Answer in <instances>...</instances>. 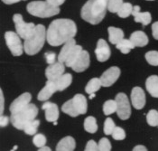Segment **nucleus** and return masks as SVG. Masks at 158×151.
I'll use <instances>...</instances> for the list:
<instances>
[{
  "label": "nucleus",
  "mask_w": 158,
  "mask_h": 151,
  "mask_svg": "<svg viewBox=\"0 0 158 151\" xmlns=\"http://www.w3.org/2000/svg\"><path fill=\"white\" fill-rule=\"evenodd\" d=\"M152 33H153L154 38L158 40V21L157 22H155L152 25Z\"/></svg>",
  "instance_id": "43"
},
{
  "label": "nucleus",
  "mask_w": 158,
  "mask_h": 151,
  "mask_svg": "<svg viewBox=\"0 0 158 151\" xmlns=\"http://www.w3.org/2000/svg\"><path fill=\"white\" fill-rule=\"evenodd\" d=\"M38 115V108L35 104H28L23 110L11 113L10 120L13 126L17 129L23 130L27 122L35 120Z\"/></svg>",
  "instance_id": "5"
},
{
  "label": "nucleus",
  "mask_w": 158,
  "mask_h": 151,
  "mask_svg": "<svg viewBox=\"0 0 158 151\" xmlns=\"http://www.w3.org/2000/svg\"><path fill=\"white\" fill-rule=\"evenodd\" d=\"M117 109H118V105H117L116 100H109V101H105L103 105V112L106 116L117 112Z\"/></svg>",
  "instance_id": "31"
},
{
  "label": "nucleus",
  "mask_w": 158,
  "mask_h": 151,
  "mask_svg": "<svg viewBox=\"0 0 158 151\" xmlns=\"http://www.w3.org/2000/svg\"><path fill=\"white\" fill-rule=\"evenodd\" d=\"M146 60L150 65L158 66V52L149 51L146 53Z\"/></svg>",
  "instance_id": "34"
},
{
  "label": "nucleus",
  "mask_w": 158,
  "mask_h": 151,
  "mask_svg": "<svg viewBox=\"0 0 158 151\" xmlns=\"http://www.w3.org/2000/svg\"><path fill=\"white\" fill-rule=\"evenodd\" d=\"M20 36L17 33L12 31H8L5 34L6 44L9 48L10 52L15 56H20L23 54V51L24 50L23 44L21 43Z\"/></svg>",
  "instance_id": "7"
},
{
  "label": "nucleus",
  "mask_w": 158,
  "mask_h": 151,
  "mask_svg": "<svg viewBox=\"0 0 158 151\" xmlns=\"http://www.w3.org/2000/svg\"><path fill=\"white\" fill-rule=\"evenodd\" d=\"M84 129H85L87 132L91 133V134L97 132V120H96V119H95L94 117L89 116V117L86 118L85 121H84Z\"/></svg>",
  "instance_id": "29"
},
{
  "label": "nucleus",
  "mask_w": 158,
  "mask_h": 151,
  "mask_svg": "<svg viewBox=\"0 0 158 151\" xmlns=\"http://www.w3.org/2000/svg\"><path fill=\"white\" fill-rule=\"evenodd\" d=\"M86 151H98L99 148H98V144H97L94 140H89L85 147Z\"/></svg>",
  "instance_id": "40"
},
{
  "label": "nucleus",
  "mask_w": 158,
  "mask_h": 151,
  "mask_svg": "<svg viewBox=\"0 0 158 151\" xmlns=\"http://www.w3.org/2000/svg\"><path fill=\"white\" fill-rule=\"evenodd\" d=\"M75 45H76V41L74 40V38L69 40L67 43H65L63 44L62 48H61V50L60 52V53H59V55H58V57H57L58 62L65 63L67 58H68V56L72 52V51H73V49L74 48Z\"/></svg>",
  "instance_id": "18"
},
{
  "label": "nucleus",
  "mask_w": 158,
  "mask_h": 151,
  "mask_svg": "<svg viewBox=\"0 0 158 151\" xmlns=\"http://www.w3.org/2000/svg\"><path fill=\"white\" fill-rule=\"evenodd\" d=\"M13 21L15 25L16 33L24 40H26L29 37H31L35 31L36 25L34 23H25L23 19L22 15H20V14H15L13 16Z\"/></svg>",
  "instance_id": "6"
},
{
  "label": "nucleus",
  "mask_w": 158,
  "mask_h": 151,
  "mask_svg": "<svg viewBox=\"0 0 158 151\" xmlns=\"http://www.w3.org/2000/svg\"><path fill=\"white\" fill-rule=\"evenodd\" d=\"M46 1L54 6H60L65 2V0H46Z\"/></svg>",
  "instance_id": "45"
},
{
  "label": "nucleus",
  "mask_w": 158,
  "mask_h": 151,
  "mask_svg": "<svg viewBox=\"0 0 158 151\" xmlns=\"http://www.w3.org/2000/svg\"><path fill=\"white\" fill-rule=\"evenodd\" d=\"M44 56L46 58V62L48 64H52V63H56V54L52 52H45Z\"/></svg>",
  "instance_id": "41"
},
{
  "label": "nucleus",
  "mask_w": 158,
  "mask_h": 151,
  "mask_svg": "<svg viewBox=\"0 0 158 151\" xmlns=\"http://www.w3.org/2000/svg\"><path fill=\"white\" fill-rule=\"evenodd\" d=\"M47 31L44 25H37L35 33L28 39L24 40V49L28 55H35L43 48L47 40Z\"/></svg>",
  "instance_id": "3"
},
{
  "label": "nucleus",
  "mask_w": 158,
  "mask_h": 151,
  "mask_svg": "<svg viewBox=\"0 0 158 151\" xmlns=\"http://www.w3.org/2000/svg\"><path fill=\"white\" fill-rule=\"evenodd\" d=\"M57 124H58L57 121H54V122H53V125H57Z\"/></svg>",
  "instance_id": "51"
},
{
  "label": "nucleus",
  "mask_w": 158,
  "mask_h": 151,
  "mask_svg": "<svg viewBox=\"0 0 158 151\" xmlns=\"http://www.w3.org/2000/svg\"><path fill=\"white\" fill-rule=\"evenodd\" d=\"M42 109L45 111V119L49 122L57 121L59 119V109L55 103L46 101L43 106Z\"/></svg>",
  "instance_id": "15"
},
{
  "label": "nucleus",
  "mask_w": 158,
  "mask_h": 151,
  "mask_svg": "<svg viewBox=\"0 0 158 151\" xmlns=\"http://www.w3.org/2000/svg\"><path fill=\"white\" fill-rule=\"evenodd\" d=\"M82 50L83 49H82V47L81 45H77L76 44L74 46V48L73 49V51H72V52L70 53V55L68 56V58H67V60L65 62V65L67 67H72L73 65V63L76 62V60L80 56V54L82 52Z\"/></svg>",
  "instance_id": "25"
},
{
  "label": "nucleus",
  "mask_w": 158,
  "mask_h": 151,
  "mask_svg": "<svg viewBox=\"0 0 158 151\" xmlns=\"http://www.w3.org/2000/svg\"><path fill=\"white\" fill-rule=\"evenodd\" d=\"M5 4L6 5H12V4H15V3H18L20 1H24V0H2Z\"/></svg>",
  "instance_id": "47"
},
{
  "label": "nucleus",
  "mask_w": 158,
  "mask_h": 151,
  "mask_svg": "<svg viewBox=\"0 0 158 151\" xmlns=\"http://www.w3.org/2000/svg\"><path fill=\"white\" fill-rule=\"evenodd\" d=\"M76 148V142L73 137L68 136L59 141L56 146L57 151H73Z\"/></svg>",
  "instance_id": "19"
},
{
  "label": "nucleus",
  "mask_w": 158,
  "mask_h": 151,
  "mask_svg": "<svg viewBox=\"0 0 158 151\" xmlns=\"http://www.w3.org/2000/svg\"><path fill=\"white\" fill-rule=\"evenodd\" d=\"M123 0H109L108 1V10L110 13H118L123 5Z\"/></svg>",
  "instance_id": "35"
},
{
  "label": "nucleus",
  "mask_w": 158,
  "mask_h": 151,
  "mask_svg": "<svg viewBox=\"0 0 158 151\" xmlns=\"http://www.w3.org/2000/svg\"><path fill=\"white\" fill-rule=\"evenodd\" d=\"M58 91H62L63 90L67 89L73 82V76L71 73H63L58 79L54 81Z\"/></svg>",
  "instance_id": "23"
},
{
  "label": "nucleus",
  "mask_w": 158,
  "mask_h": 151,
  "mask_svg": "<svg viewBox=\"0 0 158 151\" xmlns=\"http://www.w3.org/2000/svg\"><path fill=\"white\" fill-rule=\"evenodd\" d=\"M109 32V39L112 44H118L121 40L124 39V32L120 28L110 26L108 28Z\"/></svg>",
  "instance_id": "22"
},
{
  "label": "nucleus",
  "mask_w": 158,
  "mask_h": 151,
  "mask_svg": "<svg viewBox=\"0 0 158 151\" xmlns=\"http://www.w3.org/2000/svg\"><path fill=\"white\" fill-rule=\"evenodd\" d=\"M8 122H9V118L6 117V116H4L3 114L1 115V118H0V126L2 128L7 126L8 125Z\"/></svg>",
  "instance_id": "42"
},
{
  "label": "nucleus",
  "mask_w": 158,
  "mask_h": 151,
  "mask_svg": "<svg viewBox=\"0 0 158 151\" xmlns=\"http://www.w3.org/2000/svg\"><path fill=\"white\" fill-rule=\"evenodd\" d=\"M46 141H47L46 137L43 134H35L33 139V143L37 148H42V147L45 146Z\"/></svg>",
  "instance_id": "37"
},
{
  "label": "nucleus",
  "mask_w": 158,
  "mask_h": 151,
  "mask_svg": "<svg viewBox=\"0 0 158 151\" xmlns=\"http://www.w3.org/2000/svg\"><path fill=\"white\" fill-rule=\"evenodd\" d=\"M133 150L134 151H146L147 150V149H146L145 146H143V145H137V146H135L134 149H133Z\"/></svg>",
  "instance_id": "46"
},
{
  "label": "nucleus",
  "mask_w": 158,
  "mask_h": 151,
  "mask_svg": "<svg viewBox=\"0 0 158 151\" xmlns=\"http://www.w3.org/2000/svg\"><path fill=\"white\" fill-rule=\"evenodd\" d=\"M116 47H117V49L120 51L122 53L127 54L132 49H134L135 46L134 45V44L130 41V39L129 40L128 39H123L118 44H116Z\"/></svg>",
  "instance_id": "28"
},
{
  "label": "nucleus",
  "mask_w": 158,
  "mask_h": 151,
  "mask_svg": "<svg viewBox=\"0 0 158 151\" xmlns=\"http://www.w3.org/2000/svg\"><path fill=\"white\" fill-rule=\"evenodd\" d=\"M95 53H96L98 61L100 63L106 62L110 59V55H111V51H110L109 44H107V42L104 39H99L98 41L97 48L95 50Z\"/></svg>",
  "instance_id": "11"
},
{
  "label": "nucleus",
  "mask_w": 158,
  "mask_h": 151,
  "mask_svg": "<svg viewBox=\"0 0 158 151\" xmlns=\"http://www.w3.org/2000/svg\"><path fill=\"white\" fill-rule=\"evenodd\" d=\"M102 86L100 78H92L86 85L85 91L88 94L95 93Z\"/></svg>",
  "instance_id": "26"
},
{
  "label": "nucleus",
  "mask_w": 158,
  "mask_h": 151,
  "mask_svg": "<svg viewBox=\"0 0 158 151\" xmlns=\"http://www.w3.org/2000/svg\"><path fill=\"white\" fill-rule=\"evenodd\" d=\"M115 100L117 101V105H118L117 114L118 118L121 119L122 120H127L131 115V106L127 96L125 93L120 92L116 96Z\"/></svg>",
  "instance_id": "8"
},
{
  "label": "nucleus",
  "mask_w": 158,
  "mask_h": 151,
  "mask_svg": "<svg viewBox=\"0 0 158 151\" xmlns=\"http://www.w3.org/2000/svg\"><path fill=\"white\" fill-rule=\"evenodd\" d=\"M107 1H109V0H107Z\"/></svg>",
  "instance_id": "53"
},
{
  "label": "nucleus",
  "mask_w": 158,
  "mask_h": 151,
  "mask_svg": "<svg viewBox=\"0 0 158 151\" xmlns=\"http://www.w3.org/2000/svg\"><path fill=\"white\" fill-rule=\"evenodd\" d=\"M31 99H32V95L29 92H25V93H23L22 95H20L18 98H16L13 101L10 105L9 110H10L11 113H15V112L23 110L28 104H30Z\"/></svg>",
  "instance_id": "14"
},
{
  "label": "nucleus",
  "mask_w": 158,
  "mask_h": 151,
  "mask_svg": "<svg viewBox=\"0 0 158 151\" xmlns=\"http://www.w3.org/2000/svg\"><path fill=\"white\" fill-rule=\"evenodd\" d=\"M0 101H1V110H0V112L1 115L4 113V109H5V98H4V93H3V90H0Z\"/></svg>",
  "instance_id": "44"
},
{
  "label": "nucleus",
  "mask_w": 158,
  "mask_h": 151,
  "mask_svg": "<svg viewBox=\"0 0 158 151\" xmlns=\"http://www.w3.org/2000/svg\"><path fill=\"white\" fill-rule=\"evenodd\" d=\"M74 106L76 107L78 112L80 114H85L88 110V103L85 96L82 94H76L73 98Z\"/></svg>",
  "instance_id": "24"
},
{
  "label": "nucleus",
  "mask_w": 158,
  "mask_h": 151,
  "mask_svg": "<svg viewBox=\"0 0 158 151\" xmlns=\"http://www.w3.org/2000/svg\"><path fill=\"white\" fill-rule=\"evenodd\" d=\"M40 125V121L37 120H33L29 122H27L25 124V126L24 128V132L27 134V135H30V136H33V135H35L38 130V127Z\"/></svg>",
  "instance_id": "30"
},
{
  "label": "nucleus",
  "mask_w": 158,
  "mask_h": 151,
  "mask_svg": "<svg viewBox=\"0 0 158 151\" xmlns=\"http://www.w3.org/2000/svg\"><path fill=\"white\" fill-rule=\"evenodd\" d=\"M99 151H110L111 150V144L110 141L107 138H102L98 142Z\"/></svg>",
  "instance_id": "39"
},
{
  "label": "nucleus",
  "mask_w": 158,
  "mask_h": 151,
  "mask_svg": "<svg viewBox=\"0 0 158 151\" xmlns=\"http://www.w3.org/2000/svg\"><path fill=\"white\" fill-rule=\"evenodd\" d=\"M116 128L115 122L111 118H108L104 122V133L106 135H112L114 129Z\"/></svg>",
  "instance_id": "36"
},
{
  "label": "nucleus",
  "mask_w": 158,
  "mask_h": 151,
  "mask_svg": "<svg viewBox=\"0 0 158 151\" xmlns=\"http://www.w3.org/2000/svg\"><path fill=\"white\" fill-rule=\"evenodd\" d=\"M17 148H18V147H17V146H15V147H14V148H13L12 149H11V151H15V150H16V149H17Z\"/></svg>",
  "instance_id": "50"
},
{
  "label": "nucleus",
  "mask_w": 158,
  "mask_h": 151,
  "mask_svg": "<svg viewBox=\"0 0 158 151\" xmlns=\"http://www.w3.org/2000/svg\"><path fill=\"white\" fill-rule=\"evenodd\" d=\"M133 7L134 6L130 3H123V5L121 6L120 9L118 10V12L117 13V14L121 18H127L130 15H132Z\"/></svg>",
  "instance_id": "32"
},
{
  "label": "nucleus",
  "mask_w": 158,
  "mask_h": 151,
  "mask_svg": "<svg viewBox=\"0 0 158 151\" xmlns=\"http://www.w3.org/2000/svg\"><path fill=\"white\" fill-rule=\"evenodd\" d=\"M131 102L135 110H142L146 105V94L143 89L135 87L131 91Z\"/></svg>",
  "instance_id": "10"
},
{
  "label": "nucleus",
  "mask_w": 158,
  "mask_h": 151,
  "mask_svg": "<svg viewBox=\"0 0 158 151\" xmlns=\"http://www.w3.org/2000/svg\"><path fill=\"white\" fill-rule=\"evenodd\" d=\"M107 9V0H89L82 6L81 15L86 22L91 25H98L104 19Z\"/></svg>",
  "instance_id": "2"
},
{
  "label": "nucleus",
  "mask_w": 158,
  "mask_h": 151,
  "mask_svg": "<svg viewBox=\"0 0 158 151\" xmlns=\"http://www.w3.org/2000/svg\"><path fill=\"white\" fill-rule=\"evenodd\" d=\"M157 127H158V126H157Z\"/></svg>",
  "instance_id": "54"
},
{
  "label": "nucleus",
  "mask_w": 158,
  "mask_h": 151,
  "mask_svg": "<svg viewBox=\"0 0 158 151\" xmlns=\"http://www.w3.org/2000/svg\"><path fill=\"white\" fill-rule=\"evenodd\" d=\"M120 70L117 66L110 67L106 72L103 73V74L100 76V81L102 87H110L112 84H114L118 79L120 76Z\"/></svg>",
  "instance_id": "9"
},
{
  "label": "nucleus",
  "mask_w": 158,
  "mask_h": 151,
  "mask_svg": "<svg viewBox=\"0 0 158 151\" xmlns=\"http://www.w3.org/2000/svg\"><path fill=\"white\" fill-rule=\"evenodd\" d=\"M77 26L71 19L53 20L47 29V42L52 46H60L75 37Z\"/></svg>",
  "instance_id": "1"
},
{
  "label": "nucleus",
  "mask_w": 158,
  "mask_h": 151,
  "mask_svg": "<svg viewBox=\"0 0 158 151\" xmlns=\"http://www.w3.org/2000/svg\"><path fill=\"white\" fill-rule=\"evenodd\" d=\"M89 63H90L89 53L87 51L82 50L80 56L76 60V62L73 63L72 69L76 73H82L89 68Z\"/></svg>",
  "instance_id": "13"
},
{
  "label": "nucleus",
  "mask_w": 158,
  "mask_h": 151,
  "mask_svg": "<svg viewBox=\"0 0 158 151\" xmlns=\"http://www.w3.org/2000/svg\"><path fill=\"white\" fill-rule=\"evenodd\" d=\"M147 1H154V0H147Z\"/></svg>",
  "instance_id": "52"
},
{
  "label": "nucleus",
  "mask_w": 158,
  "mask_h": 151,
  "mask_svg": "<svg viewBox=\"0 0 158 151\" xmlns=\"http://www.w3.org/2000/svg\"><path fill=\"white\" fill-rule=\"evenodd\" d=\"M130 41L135 47H144L148 44V37L142 31H135L130 36Z\"/></svg>",
  "instance_id": "20"
},
{
  "label": "nucleus",
  "mask_w": 158,
  "mask_h": 151,
  "mask_svg": "<svg viewBox=\"0 0 158 151\" xmlns=\"http://www.w3.org/2000/svg\"><path fill=\"white\" fill-rule=\"evenodd\" d=\"M58 91L56 84L54 82V81H50L48 80L46 82V84L44 88L40 90V92L38 93L37 99L41 101H46L52 96V94L54 92Z\"/></svg>",
  "instance_id": "16"
},
{
  "label": "nucleus",
  "mask_w": 158,
  "mask_h": 151,
  "mask_svg": "<svg viewBox=\"0 0 158 151\" xmlns=\"http://www.w3.org/2000/svg\"><path fill=\"white\" fill-rule=\"evenodd\" d=\"M96 97V94L95 93H91V94H89V99H93V98H95Z\"/></svg>",
  "instance_id": "49"
},
{
  "label": "nucleus",
  "mask_w": 158,
  "mask_h": 151,
  "mask_svg": "<svg viewBox=\"0 0 158 151\" xmlns=\"http://www.w3.org/2000/svg\"><path fill=\"white\" fill-rule=\"evenodd\" d=\"M146 121L148 125L152 127L158 126V111L156 110H151L146 115Z\"/></svg>",
  "instance_id": "33"
},
{
  "label": "nucleus",
  "mask_w": 158,
  "mask_h": 151,
  "mask_svg": "<svg viewBox=\"0 0 158 151\" xmlns=\"http://www.w3.org/2000/svg\"><path fill=\"white\" fill-rule=\"evenodd\" d=\"M61 111H62L64 113H66L67 115L71 116V117H73V118H75V117H77L78 115H80V113L78 112V111H77V109H76V107L74 106L73 99L70 100V101H67L63 105H62Z\"/></svg>",
  "instance_id": "27"
},
{
  "label": "nucleus",
  "mask_w": 158,
  "mask_h": 151,
  "mask_svg": "<svg viewBox=\"0 0 158 151\" xmlns=\"http://www.w3.org/2000/svg\"><path fill=\"white\" fill-rule=\"evenodd\" d=\"M39 151H51V149L49 147H46V146H44L42 148H39Z\"/></svg>",
  "instance_id": "48"
},
{
  "label": "nucleus",
  "mask_w": 158,
  "mask_h": 151,
  "mask_svg": "<svg viewBox=\"0 0 158 151\" xmlns=\"http://www.w3.org/2000/svg\"><path fill=\"white\" fill-rule=\"evenodd\" d=\"M112 138L115 140H123L126 138V132L120 127H116L112 133Z\"/></svg>",
  "instance_id": "38"
},
{
  "label": "nucleus",
  "mask_w": 158,
  "mask_h": 151,
  "mask_svg": "<svg viewBox=\"0 0 158 151\" xmlns=\"http://www.w3.org/2000/svg\"><path fill=\"white\" fill-rule=\"evenodd\" d=\"M64 71H65L64 64L60 62H57L52 64H49V66L45 70V76L47 80L55 81L64 73Z\"/></svg>",
  "instance_id": "12"
},
{
  "label": "nucleus",
  "mask_w": 158,
  "mask_h": 151,
  "mask_svg": "<svg viewBox=\"0 0 158 151\" xmlns=\"http://www.w3.org/2000/svg\"><path fill=\"white\" fill-rule=\"evenodd\" d=\"M146 87L149 94L154 97L158 98V76L151 75L146 79Z\"/></svg>",
  "instance_id": "21"
},
{
  "label": "nucleus",
  "mask_w": 158,
  "mask_h": 151,
  "mask_svg": "<svg viewBox=\"0 0 158 151\" xmlns=\"http://www.w3.org/2000/svg\"><path fill=\"white\" fill-rule=\"evenodd\" d=\"M26 9L30 15L42 18L52 17L60 13L59 6H54L47 1H33L27 5Z\"/></svg>",
  "instance_id": "4"
},
{
  "label": "nucleus",
  "mask_w": 158,
  "mask_h": 151,
  "mask_svg": "<svg viewBox=\"0 0 158 151\" xmlns=\"http://www.w3.org/2000/svg\"><path fill=\"white\" fill-rule=\"evenodd\" d=\"M132 15L134 16L135 22L141 23L143 25H148L152 21V16L149 12H140V6H135L132 11Z\"/></svg>",
  "instance_id": "17"
}]
</instances>
